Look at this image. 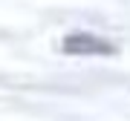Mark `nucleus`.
Masks as SVG:
<instances>
[{"label":"nucleus","mask_w":130,"mask_h":121,"mask_svg":"<svg viewBox=\"0 0 130 121\" xmlns=\"http://www.w3.org/2000/svg\"><path fill=\"white\" fill-rule=\"evenodd\" d=\"M61 52L72 58H110L116 55V46L95 32H70L61 41Z\"/></svg>","instance_id":"1"}]
</instances>
